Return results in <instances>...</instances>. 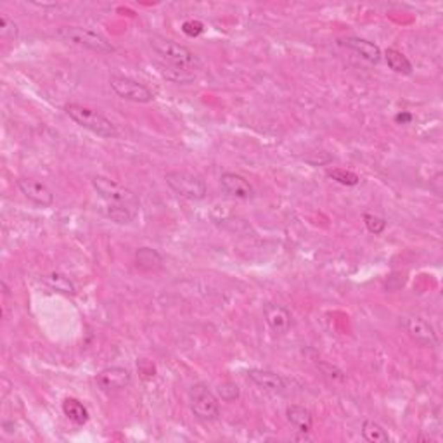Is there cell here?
<instances>
[{"label":"cell","instance_id":"obj_20","mask_svg":"<svg viewBox=\"0 0 443 443\" xmlns=\"http://www.w3.org/2000/svg\"><path fill=\"white\" fill-rule=\"evenodd\" d=\"M362 437L366 442L371 443H388L389 435L386 433L385 428L378 424L376 421H364L362 423Z\"/></svg>","mask_w":443,"mask_h":443},{"label":"cell","instance_id":"obj_1","mask_svg":"<svg viewBox=\"0 0 443 443\" xmlns=\"http://www.w3.org/2000/svg\"><path fill=\"white\" fill-rule=\"evenodd\" d=\"M149 45L159 58L170 63L173 68L182 70V72H191V70L200 66L198 56L191 49H187L186 45L179 44V42L172 40V38L161 37V35H151L149 37Z\"/></svg>","mask_w":443,"mask_h":443},{"label":"cell","instance_id":"obj_5","mask_svg":"<svg viewBox=\"0 0 443 443\" xmlns=\"http://www.w3.org/2000/svg\"><path fill=\"white\" fill-rule=\"evenodd\" d=\"M166 184L177 196L189 201H203L207 198V184L200 175L187 170H173L165 175Z\"/></svg>","mask_w":443,"mask_h":443},{"label":"cell","instance_id":"obj_3","mask_svg":"<svg viewBox=\"0 0 443 443\" xmlns=\"http://www.w3.org/2000/svg\"><path fill=\"white\" fill-rule=\"evenodd\" d=\"M92 186H94L95 193L106 201V204H116V207L129 208L132 214L139 211V196L134 191H130L129 187L122 186V184L115 182V180L108 179L104 175H95L92 179Z\"/></svg>","mask_w":443,"mask_h":443},{"label":"cell","instance_id":"obj_17","mask_svg":"<svg viewBox=\"0 0 443 443\" xmlns=\"http://www.w3.org/2000/svg\"><path fill=\"white\" fill-rule=\"evenodd\" d=\"M44 282L52 289V291L59 293V295L74 296L78 293L74 282L68 275L61 274V272H51V274L44 275Z\"/></svg>","mask_w":443,"mask_h":443},{"label":"cell","instance_id":"obj_22","mask_svg":"<svg viewBox=\"0 0 443 443\" xmlns=\"http://www.w3.org/2000/svg\"><path fill=\"white\" fill-rule=\"evenodd\" d=\"M104 215L109 218V220L120 223V225H125V223H130L134 220V215L136 214H132L129 208L116 207V204H106Z\"/></svg>","mask_w":443,"mask_h":443},{"label":"cell","instance_id":"obj_11","mask_svg":"<svg viewBox=\"0 0 443 443\" xmlns=\"http://www.w3.org/2000/svg\"><path fill=\"white\" fill-rule=\"evenodd\" d=\"M220 186L223 193L229 194V196L237 198V200L250 201L255 198V189L243 175L232 172L222 173L220 177Z\"/></svg>","mask_w":443,"mask_h":443},{"label":"cell","instance_id":"obj_2","mask_svg":"<svg viewBox=\"0 0 443 443\" xmlns=\"http://www.w3.org/2000/svg\"><path fill=\"white\" fill-rule=\"evenodd\" d=\"M65 113L81 129L88 130V132L95 134V136L102 137V139H115L118 136L115 123L106 118L102 113L95 111V109L70 102V104L65 106Z\"/></svg>","mask_w":443,"mask_h":443},{"label":"cell","instance_id":"obj_29","mask_svg":"<svg viewBox=\"0 0 443 443\" xmlns=\"http://www.w3.org/2000/svg\"><path fill=\"white\" fill-rule=\"evenodd\" d=\"M412 120H414V116L410 115V113H405V111L398 113V115L395 116V122L398 123V125H409V123L412 122Z\"/></svg>","mask_w":443,"mask_h":443},{"label":"cell","instance_id":"obj_27","mask_svg":"<svg viewBox=\"0 0 443 443\" xmlns=\"http://www.w3.org/2000/svg\"><path fill=\"white\" fill-rule=\"evenodd\" d=\"M182 31L191 38H196L200 35H203L204 24L198 19H187L182 23Z\"/></svg>","mask_w":443,"mask_h":443},{"label":"cell","instance_id":"obj_15","mask_svg":"<svg viewBox=\"0 0 443 443\" xmlns=\"http://www.w3.org/2000/svg\"><path fill=\"white\" fill-rule=\"evenodd\" d=\"M286 417H288V423L303 435L310 433L312 428H314V416L303 405H289L286 409Z\"/></svg>","mask_w":443,"mask_h":443},{"label":"cell","instance_id":"obj_4","mask_svg":"<svg viewBox=\"0 0 443 443\" xmlns=\"http://www.w3.org/2000/svg\"><path fill=\"white\" fill-rule=\"evenodd\" d=\"M58 38L65 42H72L74 45H81L85 49H90V51L101 52V54H111L116 51L115 45L101 35L99 31L90 30V28L85 26H61L56 31Z\"/></svg>","mask_w":443,"mask_h":443},{"label":"cell","instance_id":"obj_19","mask_svg":"<svg viewBox=\"0 0 443 443\" xmlns=\"http://www.w3.org/2000/svg\"><path fill=\"white\" fill-rule=\"evenodd\" d=\"M385 59H386V65H388L389 70H393L395 73L398 74H412V63L409 61L403 52L396 51V49L389 47L385 51Z\"/></svg>","mask_w":443,"mask_h":443},{"label":"cell","instance_id":"obj_14","mask_svg":"<svg viewBox=\"0 0 443 443\" xmlns=\"http://www.w3.org/2000/svg\"><path fill=\"white\" fill-rule=\"evenodd\" d=\"M343 45L352 49L353 52H357L360 58L366 59V61L371 63V65H378V63H381L382 52L381 49L374 44V42H369L366 40V38H360V37H346L345 40H343Z\"/></svg>","mask_w":443,"mask_h":443},{"label":"cell","instance_id":"obj_7","mask_svg":"<svg viewBox=\"0 0 443 443\" xmlns=\"http://www.w3.org/2000/svg\"><path fill=\"white\" fill-rule=\"evenodd\" d=\"M109 85H111L113 92L125 101L139 102V104H147V102L154 101V94H152L151 88L140 83V81L134 80V78L113 74L109 78Z\"/></svg>","mask_w":443,"mask_h":443},{"label":"cell","instance_id":"obj_13","mask_svg":"<svg viewBox=\"0 0 443 443\" xmlns=\"http://www.w3.org/2000/svg\"><path fill=\"white\" fill-rule=\"evenodd\" d=\"M248 379L258 388L265 389L271 393H282L286 389V381L281 374L267 369H250L246 372Z\"/></svg>","mask_w":443,"mask_h":443},{"label":"cell","instance_id":"obj_9","mask_svg":"<svg viewBox=\"0 0 443 443\" xmlns=\"http://www.w3.org/2000/svg\"><path fill=\"white\" fill-rule=\"evenodd\" d=\"M17 184V189L23 193V196L26 200H30L31 203L38 204V207L45 208V207H51L54 203V194L52 191L45 186L44 182L40 180H35L31 177H19L16 180Z\"/></svg>","mask_w":443,"mask_h":443},{"label":"cell","instance_id":"obj_12","mask_svg":"<svg viewBox=\"0 0 443 443\" xmlns=\"http://www.w3.org/2000/svg\"><path fill=\"white\" fill-rule=\"evenodd\" d=\"M264 317L271 331L277 336L286 335L291 328V312L282 305L267 303L264 307Z\"/></svg>","mask_w":443,"mask_h":443},{"label":"cell","instance_id":"obj_6","mask_svg":"<svg viewBox=\"0 0 443 443\" xmlns=\"http://www.w3.org/2000/svg\"><path fill=\"white\" fill-rule=\"evenodd\" d=\"M191 400V410H193L194 417L203 423H211L217 421L220 416V403L218 398L214 395L207 382H196L193 385L189 392Z\"/></svg>","mask_w":443,"mask_h":443},{"label":"cell","instance_id":"obj_16","mask_svg":"<svg viewBox=\"0 0 443 443\" xmlns=\"http://www.w3.org/2000/svg\"><path fill=\"white\" fill-rule=\"evenodd\" d=\"M136 267L144 274L158 272L163 267V257L152 248H139L136 251Z\"/></svg>","mask_w":443,"mask_h":443},{"label":"cell","instance_id":"obj_28","mask_svg":"<svg viewBox=\"0 0 443 443\" xmlns=\"http://www.w3.org/2000/svg\"><path fill=\"white\" fill-rule=\"evenodd\" d=\"M405 281H407L405 274H392L388 277V281H386L385 286L388 291H398L400 288H403Z\"/></svg>","mask_w":443,"mask_h":443},{"label":"cell","instance_id":"obj_25","mask_svg":"<svg viewBox=\"0 0 443 443\" xmlns=\"http://www.w3.org/2000/svg\"><path fill=\"white\" fill-rule=\"evenodd\" d=\"M0 37L3 40H14L17 37V24L10 17H7L6 14L0 16Z\"/></svg>","mask_w":443,"mask_h":443},{"label":"cell","instance_id":"obj_23","mask_svg":"<svg viewBox=\"0 0 443 443\" xmlns=\"http://www.w3.org/2000/svg\"><path fill=\"white\" fill-rule=\"evenodd\" d=\"M317 367H319V371H321V374L324 376L325 379H329L331 382L346 381L345 371H341L338 366H335V364L325 362V360H321V362L317 364Z\"/></svg>","mask_w":443,"mask_h":443},{"label":"cell","instance_id":"obj_18","mask_svg":"<svg viewBox=\"0 0 443 443\" xmlns=\"http://www.w3.org/2000/svg\"><path fill=\"white\" fill-rule=\"evenodd\" d=\"M63 412H65V416L68 417L73 424H76V426H83V424H87L88 419H90L87 407L76 398H66L65 402H63Z\"/></svg>","mask_w":443,"mask_h":443},{"label":"cell","instance_id":"obj_8","mask_svg":"<svg viewBox=\"0 0 443 443\" xmlns=\"http://www.w3.org/2000/svg\"><path fill=\"white\" fill-rule=\"evenodd\" d=\"M407 335L410 336L412 341H416L419 346L424 348H435L438 345V336L435 332V328L421 315H410L403 322Z\"/></svg>","mask_w":443,"mask_h":443},{"label":"cell","instance_id":"obj_24","mask_svg":"<svg viewBox=\"0 0 443 443\" xmlns=\"http://www.w3.org/2000/svg\"><path fill=\"white\" fill-rule=\"evenodd\" d=\"M364 223H366V229L369 230L371 234H374V236H379V234L385 232L386 225H388L385 218L378 217V215H372V214L364 215Z\"/></svg>","mask_w":443,"mask_h":443},{"label":"cell","instance_id":"obj_26","mask_svg":"<svg viewBox=\"0 0 443 443\" xmlns=\"http://www.w3.org/2000/svg\"><path fill=\"white\" fill-rule=\"evenodd\" d=\"M218 393H220L223 402H236L239 398L241 392H239V386L232 381H225L218 386Z\"/></svg>","mask_w":443,"mask_h":443},{"label":"cell","instance_id":"obj_21","mask_svg":"<svg viewBox=\"0 0 443 443\" xmlns=\"http://www.w3.org/2000/svg\"><path fill=\"white\" fill-rule=\"evenodd\" d=\"M325 175H328L329 179L335 180V182L341 184V186H346V187H353L357 186V184H360V177L357 175L355 172H350V170H345V168L328 170Z\"/></svg>","mask_w":443,"mask_h":443},{"label":"cell","instance_id":"obj_10","mask_svg":"<svg viewBox=\"0 0 443 443\" xmlns=\"http://www.w3.org/2000/svg\"><path fill=\"white\" fill-rule=\"evenodd\" d=\"M132 382V374L127 367H106L97 374V385L102 392H120Z\"/></svg>","mask_w":443,"mask_h":443}]
</instances>
